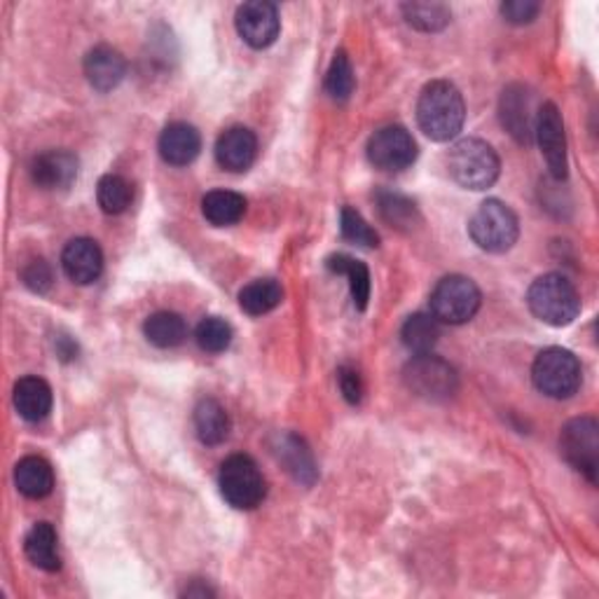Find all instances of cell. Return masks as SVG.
<instances>
[{
    "instance_id": "6da1fadb",
    "label": "cell",
    "mask_w": 599,
    "mask_h": 599,
    "mask_svg": "<svg viewBox=\"0 0 599 599\" xmlns=\"http://www.w3.org/2000/svg\"><path fill=\"white\" fill-rule=\"evenodd\" d=\"M417 123L431 141H453L467 123V103L447 80L429 82L417 101Z\"/></svg>"
},
{
    "instance_id": "7a4b0ae2",
    "label": "cell",
    "mask_w": 599,
    "mask_h": 599,
    "mask_svg": "<svg viewBox=\"0 0 599 599\" xmlns=\"http://www.w3.org/2000/svg\"><path fill=\"white\" fill-rule=\"evenodd\" d=\"M447 169L455 183L467 190H487L497 183L501 162L494 148L483 139H461L449 148Z\"/></svg>"
},
{
    "instance_id": "3957f363",
    "label": "cell",
    "mask_w": 599,
    "mask_h": 599,
    "mask_svg": "<svg viewBox=\"0 0 599 599\" xmlns=\"http://www.w3.org/2000/svg\"><path fill=\"white\" fill-rule=\"evenodd\" d=\"M527 305L538 321L552 328L569 326L581 311V295L562 275L538 277L527 291Z\"/></svg>"
},
{
    "instance_id": "277c9868",
    "label": "cell",
    "mask_w": 599,
    "mask_h": 599,
    "mask_svg": "<svg viewBox=\"0 0 599 599\" xmlns=\"http://www.w3.org/2000/svg\"><path fill=\"white\" fill-rule=\"evenodd\" d=\"M218 487L222 499L237 511H253L267 497L265 475L248 455H232L222 461Z\"/></svg>"
},
{
    "instance_id": "5b68a950",
    "label": "cell",
    "mask_w": 599,
    "mask_h": 599,
    "mask_svg": "<svg viewBox=\"0 0 599 599\" xmlns=\"http://www.w3.org/2000/svg\"><path fill=\"white\" fill-rule=\"evenodd\" d=\"M469 234L477 248L487 253H506L518 242L520 222L511 206L499 200H487L471 216Z\"/></svg>"
},
{
    "instance_id": "8992f818",
    "label": "cell",
    "mask_w": 599,
    "mask_h": 599,
    "mask_svg": "<svg viewBox=\"0 0 599 599\" xmlns=\"http://www.w3.org/2000/svg\"><path fill=\"white\" fill-rule=\"evenodd\" d=\"M534 386L548 398L564 400L572 398L583 380V370L578 358L562 347H550L536 356L532 366Z\"/></svg>"
},
{
    "instance_id": "52a82bcc",
    "label": "cell",
    "mask_w": 599,
    "mask_h": 599,
    "mask_svg": "<svg viewBox=\"0 0 599 599\" xmlns=\"http://www.w3.org/2000/svg\"><path fill=\"white\" fill-rule=\"evenodd\" d=\"M431 314L441 323L461 326L471 321L481 309V289L469 277L449 275L436 283L431 291Z\"/></svg>"
},
{
    "instance_id": "ba28073f",
    "label": "cell",
    "mask_w": 599,
    "mask_h": 599,
    "mask_svg": "<svg viewBox=\"0 0 599 599\" xmlns=\"http://www.w3.org/2000/svg\"><path fill=\"white\" fill-rule=\"evenodd\" d=\"M403 380H406L408 388L415 396L426 400L453 398L459 386L457 370L447 361H443L441 356H433V352L417 354L406 366Z\"/></svg>"
},
{
    "instance_id": "9c48e42d",
    "label": "cell",
    "mask_w": 599,
    "mask_h": 599,
    "mask_svg": "<svg viewBox=\"0 0 599 599\" xmlns=\"http://www.w3.org/2000/svg\"><path fill=\"white\" fill-rule=\"evenodd\" d=\"M562 457L572 467L597 483L599 469V426L592 417H576L560 433Z\"/></svg>"
},
{
    "instance_id": "30bf717a",
    "label": "cell",
    "mask_w": 599,
    "mask_h": 599,
    "mask_svg": "<svg viewBox=\"0 0 599 599\" xmlns=\"http://www.w3.org/2000/svg\"><path fill=\"white\" fill-rule=\"evenodd\" d=\"M534 139L538 141V148H541V155L546 157L548 171L556 181H564L566 169H569V160H566V133H564V123H562V113L556 106V103L548 101L536 113V123H534Z\"/></svg>"
},
{
    "instance_id": "8fae6325",
    "label": "cell",
    "mask_w": 599,
    "mask_h": 599,
    "mask_svg": "<svg viewBox=\"0 0 599 599\" xmlns=\"http://www.w3.org/2000/svg\"><path fill=\"white\" fill-rule=\"evenodd\" d=\"M368 160L382 171H403L417 160V143L403 127H384L368 141Z\"/></svg>"
},
{
    "instance_id": "7c38bea8",
    "label": "cell",
    "mask_w": 599,
    "mask_h": 599,
    "mask_svg": "<svg viewBox=\"0 0 599 599\" xmlns=\"http://www.w3.org/2000/svg\"><path fill=\"white\" fill-rule=\"evenodd\" d=\"M237 34L253 50H265L279 38L281 20L279 10L265 0H251V3L239 5L237 10Z\"/></svg>"
},
{
    "instance_id": "4fadbf2b",
    "label": "cell",
    "mask_w": 599,
    "mask_h": 599,
    "mask_svg": "<svg viewBox=\"0 0 599 599\" xmlns=\"http://www.w3.org/2000/svg\"><path fill=\"white\" fill-rule=\"evenodd\" d=\"M62 267H64L66 277L73 283H78V286L94 283L103 272L101 246L89 237L71 239L62 253Z\"/></svg>"
},
{
    "instance_id": "5bb4252c",
    "label": "cell",
    "mask_w": 599,
    "mask_h": 599,
    "mask_svg": "<svg viewBox=\"0 0 599 599\" xmlns=\"http://www.w3.org/2000/svg\"><path fill=\"white\" fill-rule=\"evenodd\" d=\"M258 157V139L248 127H232L220 133L216 143V162L222 169L242 174L253 167Z\"/></svg>"
},
{
    "instance_id": "9a60e30c",
    "label": "cell",
    "mask_w": 599,
    "mask_h": 599,
    "mask_svg": "<svg viewBox=\"0 0 599 599\" xmlns=\"http://www.w3.org/2000/svg\"><path fill=\"white\" fill-rule=\"evenodd\" d=\"M499 115H501V125L518 143H530L534 139L536 115H532V97L522 85L504 89Z\"/></svg>"
},
{
    "instance_id": "2e32d148",
    "label": "cell",
    "mask_w": 599,
    "mask_h": 599,
    "mask_svg": "<svg viewBox=\"0 0 599 599\" xmlns=\"http://www.w3.org/2000/svg\"><path fill=\"white\" fill-rule=\"evenodd\" d=\"M78 176V157L68 150H48L34 160L31 178L44 190H66Z\"/></svg>"
},
{
    "instance_id": "e0dca14e",
    "label": "cell",
    "mask_w": 599,
    "mask_h": 599,
    "mask_svg": "<svg viewBox=\"0 0 599 599\" xmlns=\"http://www.w3.org/2000/svg\"><path fill=\"white\" fill-rule=\"evenodd\" d=\"M85 75L97 92H111L127 75V62L117 50L109 44L89 50L85 56Z\"/></svg>"
},
{
    "instance_id": "ac0fdd59",
    "label": "cell",
    "mask_w": 599,
    "mask_h": 599,
    "mask_svg": "<svg viewBox=\"0 0 599 599\" xmlns=\"http://www.w3.org/2000/svg\"><path fill=\"white\" fill-rule=\"evenodd\" d=\"M202 150L200 131L188 123H171L160 133V155L171 167H188Z\"/></svg>"
},
{
    "instance_id": "d6986e66",
    "label": "cell",
    "mask_w": 599,
    "mask_h": 599,
    "mask_svg": "<svg viewBox=\"0 0 599 599\" xmlns=\"http://www.w3.org/2000/svg\"><path fill=\"white\" fill-rule=\"evenodd\" d=\"M14 410L20 412L22 419L26 422H42L44 417L52 410V388L42 378H36V374H28V378H22L17 384H14Z\"/></svg>"
},
{
    "instance_id": "ffe728a7",
    "label": "cell",
    "mask_w": 599,
    "mask_h": 599,
    "mask_svg": "<svg viewBox=\"0 0 599 599\" xmlns=\"http://www.w3.org/2000/svg\"><path fill=\"white\" fill-rule=\"evenodd\" d=\"M14 485L26 499H44L54 489V471L48 459L42 457H24L14 467Z\"/></svg>"
},
{
    "instance_id": "44dd1931",
    "label": "cell",
    "mask_w": 599,
    "mask_h": 599,
    "mask_svg": "<svg viewBox=\"0 0 599 599\" xmlns=\"http://www.w3.org/2000/svg\"><path fill=\"white\" fill-rule=\"evenodd\" d=\"M24 552L28 562L42 569V572H59L62 558H59V538L50 522H38L24 538Z\"/></svg>"
},
{
    "instance_id": "7402d4cb",
    "label": "cell",
    "mask_w": 599,
    "mask_h": 599,
    "mask_svg": "<svg viewBox=\"0 0 599 599\" xmlns=\"http://www.w3.org/2000/svg\"><path fill=\"white\" fill-rule=\"evenodd\" d=\"M194 431L204 445H220L230 436V415L216 398H204L194 408Z\"/></svg>"
},
{
    "instance_id": "603a6c76",
    "label": "cell",
    "mask_w": 599,
    "mask_h": 599,
    "mask_svg": "<svg viewBox=\"0 0 599 599\" xmlns=\"http://www.w3.org/2000/svg\"><path fill=\"white\" fill-rule=\"evenodd\" d=\"M202 214L216 228H230L244 218L246 200L232 190H212L204 194Z\"/></svg>"
},
{
    "instance_id": "cb8c5ba5",
    "label": "cell",
    "mask_w": 599,
    "mask_h": 599,
    "mask_svg": "<svg viewBox=\"0 0 599 599\" xmlns=\"http://www.w3.org/2000/svg\"><path fill=\"white\" fill-rule=\"evenodd\" d=\"M143 333L150 344H155L160 349H171L183 344L188 337V323L183 321L181 314L176 311H155L153 317H148L143 323Z\"/></svg>"
},
{
    "instance_id": "d4e9b609",
    "label": "cell",
    "mask_w": 599,
    "mask_h": 599,
    "mask_svg": "<svg viewBox=\"0 0 599 599\" xmlns=\"http://www.w3.org/2000/svg\"><path fill=\"white\" fill-rule=\"evenodd\" d=\"M326 267L331 269V272L344 275L349 279L354 307L358 311H364L368 307V300H370V272H368L366 263L347 256V253H337V256H331L326 260Z\"/></svg>"
},
{
    "instance_id": "484cf974",
    "label": "cell",
    "mask_w": 599,
    "mask_h": 599,
    "mask_svg": "<svg viewBox=\"0 0 599 599\" xmlns=\"http://www.w3.org/2000/svg\"><path fill=\"white\" fill-rule=\"evenodd\" d=\"M400 337L410 352L431 354L441 340V321L433 317V314H412V317L403 323Z\"/></svg>"
},
{
    "instance_id": "4316f807",
    "label": "cell",
    "mask_w": 599,
    "mask_h": 599,
    "mask_svg": "<svg viewBox=\"0 0 599 599\" xmlns=\"http://www.w3.org/2000/svg\"><path fill=\"white\" fill-rule=\"evenodd\" d=\"M283 289L275 279H256L239 293V307H242L248 317H263V314L272 311L281 305Z\"/></svg>"
},
{
    "instance_id": "83f0119b",
    "label": "cell",
    "mask_w": 599,
    "mask_h": 599,
    "mask_svg": "<svg viewBox=\"0 0 599 599\" xmlns=\"http://www.w3.org/2000/svg\"><path fill=\"white\" fill-rule=\"evenodd\" d=\"M277 455L283 463H286V471L293 473L297 481L314 483V477H317V467H314V459H311V453L307 449V445L297 436H291V433L281 436Z\"/></svg>"
},
{
    "instance_id": "f1b7e54d",
    "label": "cell",
    "mask_w": 599,
    "mask_h": 599,
    "mask_svg": "<svg viewBox=\"0 0 599 599\" xmlns=\"http://www.w3.org/2000/svg\"><path fill=\"white\" fill-rule=\"evenodd\" d=\"M131 200H133V190L125 176L106 174L97 186V202L103 214H111V216L125 214L131 206Z\"/></svg>"
},
{
    "instance_id": "f546056e",
    "label": "cell",
    "mask_w": 599,
    "mask_h": 599,
    "mask_svg": "<svg viewBox=\"0 0 599 599\" xmlns=\"http://www.w3.org/2000/svg\"><path fill=\"white\" fill-rule=\"evenodd\" d=\"M403 14H406V22L410 26L424 34L443 31L449 20H453L449 8L441 3H406L403 5Z\"/></svg>"
},
{
    "instance_id": "4dcf8cb0",
    "label": "cell",
    "mask_w": 599,
    "mask_h": 599,
    "mask_svg": "<svg viewBox=\"0 0 599 599\" xmlns=\"http://www.w3.org/2000/svg\"><path fill=\"white\" fill-rule=\"evenodd\" d=\"M378 206H380L382 218L388 225H392V228L410 230V228H415V222L419 220L417 206L398 192H380L378 194Z\"/></svg>"
},
{
    "instance_id": "1f68e13d",
    "label": "cell",
    "mask_w": 599,
    "mask_h": 599,
    "mask_svg": "<svg viewBox=\"0 0 599 599\" xmlns=\"http://www.w3.org/2000/svg\"><path fill=\"white\" fill-rule=\"evenodd\" d=\"M194 337H197V344L204 352L222 354L225 349H230L234 331H232V326L225 319L206 317L197 326V333H194Z\"/></svg>"
},
{
    "instance_id": "d6a6232c",
    "label": "cell",
    "mask_w": 599,
    "mask_h": 599,
    "mask_svg": "<svg viewBox=\"0 0 599 599\" xmlns=\"http://www.w3.org/2000/svg\"><path fill=\"white\" fill-rule=\"evenodd\" d=\"M340 230H342V237L352 244H358L364 248H378L380 246V234L374 232L368 225V220L352 206L342 208Z\"/></svg>"
},
{
    "instance_id": "836d02e7",
    "label": "cell",
    "mask_w": 599,
    "mask_h": 599,
    "mask_svg": "<svg viewBox=\"0 0 599 599\" xmlns=\"http://www.w3.org/2000/svg\"><path fill=\"white\" fill-rule=\"evenodd\" d=\"M354 85H356V78H354V68H352L349 56L344 52H337L331 68H328V75H326L328 94H331L335 101H347L354 92Z\"/></svg>"
},
{
    "instance_id": "e575fe53",
    "label": "cell",
    "mask_w": 599,
    "mask_h": 599,
    "mask_svg": "<svg viewBox=\"0 0 599 599\" xmlns=\"http://www.w3.org/2000/svg\"><path fill=\"white\" fill-rule=\"evenodd\" d=\"M22 279L26 283V289H31L34 293H48L50 286H52V267L44 263L42 258L38 260H31L26 267H24V272H22Z\"/></svg>"
},
{
    "instance_id": "d590c367",
    "label": "cell",
    "mask_w": 599,
    "mask_h": 599,
    "mask_svg": "<svg viewBox=\"0 0 599 599\" xmlns=\"http://www.w3.org/2000/svg\"><path fill=\"white\" fill-rule=\"evenodd\" d=\"M538 12H541V3H534V0H508L501 5V14L508 24H532Z\"/></svg>"
},
{
    "instance_id": "8d00e7d4",
    "label": "cell",
    "mask_w": 599,
    "mask_h": 599,
    "mask_svg": "<svg viewBox=\"0 0 599 599\" xmlns=\"http://www.w3.org/2000/svg\"><path fill=\"white\" fill-rule=\"evenodd\" d=\"M337 380H340V392L342 396L347 398V403H352V406H358V403L364 400V380L361 374H358V370L349 368V366H342L337 370Z\"/></svg>"
}]
</instances>
